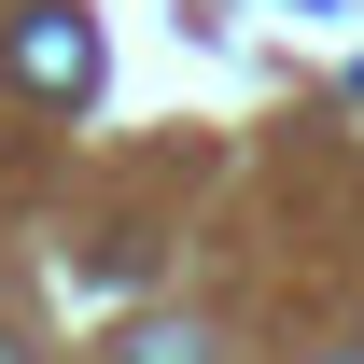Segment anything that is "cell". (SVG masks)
<instances>
[{
    "label": "cell",
    "instance_id": "6da1fadb",
    "mask_svg": "<svg viewBox=\"0 0 364 364\" xmlns=\"http://www.w3.org/2000/svg\"><path fill=\"white\" fill-rule=\"evenodd\" d=\"M0 70L43 98V112H85V98H98V28L70 14V0H28V14H14V43H0Z\"/></svg>",
    "mask_w": 364,
    "mask_h": 364
},
{
    "label": "cell",
    "instance_id": "7a4b0ae2",
    "mask_svg": "<svg viewBox=\"0 0 364 364\" xmlns=\"http://www.w3.org/2000/svg\"><path fill=\"white\" fill-rule=\"evenodd\" d=\"M127 364H210V336H196V322H140Z\"/></svg>",
    "mask_w": 364,
    "mask_h": 364
},
{
    "label": "cell",
    "instance_id": "3957f363",
    "mask_svg": "<svg viewBox=\"0 0 364 364\" xmlns=\"http://www.w3.org/2000/svg\"><path fill=\"white\" fill-rule=\"evenodd\" d=\"M336 364H364V350H336Z\"/></svg>",
    "mask_w": 364,
    "mask_h": 364
},
{
    "label": "cell",
    "instance_id": "277c9868",
    "mask_svg": "<svg viewBox=\"0 0 364 364\" xmlns=\"http://www.w3.org/2000/svg\"><path fill=\"white\" fill-rule=\"evenodd\" d=\"M322 14H336V0H322Z\"/></svg>",
    "mask_w": 364,
    "mask_h": 364
},
{
    "label": "cell",
    "instance_id": "5b68a950",
    "mask_svg": "<svg viewBox=\"0 0 364 364\" xmlns=\"http://www.w3.org/2000/svg\"><path fill=\"white\" fill-rule=\"evenodd\" d=\"M0 364H14V350H0Z\"/></svg>",
    "mask_w": 364,
    "mask_h": 364
}]
</instances>
